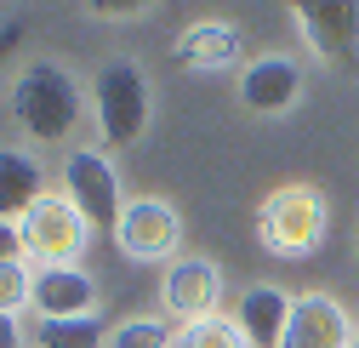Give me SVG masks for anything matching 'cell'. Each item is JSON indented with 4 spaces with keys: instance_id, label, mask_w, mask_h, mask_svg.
I'll list each match as a JSON object with an SVG mask.
<instances>
[{
    "instance_id": "cell-24",
    "label": "cell",
    "mask_w": 359,
    "mask_h": 348,
    "mask_svg": "<svg viewBox=\"0 0 359 348\" xmlns=\"http://www.w3.org/2000/svg\"><path fill=\"white\" fill-rule=\"evenodd\" d=\"M353 246H359V234H353Z\"/></svg>"
},
{
    "instance_id": "cell-4",
    "label": "cell",
    "mask_w": 359,
    "mask_h": 348,
    "mask_svg": "<svg viewBox=\"0 0 359 348\" xmlns=\"http://www.w3.org/2000/svg\"><path fill=\"white\" fill-rule=\"evenodd\" d=\"M92 234L97 229L74 211L69 194H40L29 217H18V240H23V257H34V269H80Z\"/></svg>"
},
{
    "instance_id": "cell-6",
    "label": "cell",
    "mask_w": 359,
    "mask_h": 348,
    "mask_svg": "<svg viewBox=\"0 0 359 348\" xmlns=\"http://www.w3.org/2000/svg\"><path fill=\"white\" fill-rule=\"evenodd\" d=\"M63 194L74 200V211L86 217L92 229H120V166L109 160V149H69L63 160Z\"/></svg>"
},
{
    "instance_id": "cell-9",
    "label": "cell",
    "mask_w": 359,
    "mask_h": 348,
    "mask_svg": "<svg viewBox=\"0 0 359 348\" xmlns=\"http://www.w3.org/2000/svg\"><path fill=\"white\" fill-rule=\"evenodd\" d=\"M353 320H348V302L331 291H302L291 302V320L280 348H353Z\"/></svg>"
},
{
    "instance_id": "cell-8",
    "label": "cell",
    "mask_w": 359,
    "mask_h": 348,
    "mask_svg": "<svg viewBox=\"0 0 359 348\" xmlns=\"http://www.w3.org/2000/svg\"><path fill=\"white\" fill-rule=\"evenodd\" d=\"M302 92H308V74H302V63L285 58V52L251 58V63L240 69V103H245L251 114L280 120V114H291V109L302 103Z\"/></svg>"
},
{
    "instance_id": "cell-11",
    "label": "cell",
    "mask_w": 359,
    "mask_h": 348,
    "mask_svg": "<svg viewBox=\"0 0 359 348\" xmlns=\"http://www.w3.org/2000/svg\"><path fill=\"white\" fill-rule=\"evenodd\" d=\"M160 302H165V314H177L183 326L217 314V302H222V269L211 263V257H177V263L165 269Z\"/></svg>"
},
{
    "instance_id": "cell-10",
    "label": "cell",
    "mask_w": 359,
    "mask_h": 348,
    "mask_svg": "<svg viewBox=\"0 0 359 348\" xmlns=\"http://www.w3.org/2000/svg\"><path fill=\"white\" fill-rule=\"evenodd\" d=\"M171 58L189 74H229V69H245V34L229 18H200L177 34Z\"/></svg>"
},
{
    "instance_id": "cell-21",
    "label": "cell",
    "mask_w": 359,
    "mask_h": 348,
    "mask_svg": "<svg viewBox=\"0 0 359 348\" xmlns=\"http://www.w3.org/2000/svg\"><path fill=\"white\" fill-rule=\"evenodd\" d=\"M0 348H23V331H18V314H0Z\"/></svg>"
},
{
    "instance_id": "cell-7",
    "label": "cell",
    "mask_w": 359,
    "mask_h": 348,
    "mask_svg": "<svg viewBox=\"0 0 359 348\" xmlns=\"http://www.w3.org/2000/svg\"><path fill=\"white\" fill-rule=\"evenodd\" d=\"M114 246L131 257V263H165V257H177V246H183V217H177V206L160 200V194L126 200Z\"/></svg>"
},
{
    "instance_id": "cell-19",
    "label": "cell",
    "mask_w": 359,
    "mask_h": 348,
    "mask_svg": "<svg viewBox=\"0 0 359 348\" xmlns=\"http://www.w3.org/2000/svg\"><path fill=\"white\" fill-rule=\"evenodd\" d=\"M86 12L103 18V23H137V18H154L149 0H86Z\"/></svg>"
},
{
    "instance_id": "cell-2",
    "label": "cell",
    "mask_w": 359,
    "mask_h": 348,
    "mask_svg": "<svg viewBox=\"0 0 359 348\" xmlns=\"http://www.w3.org/2000/svg\"><path fill=\"white\" fill-rule=\"evenodd\" d=\"M331 234V206L313 183H280L257 206V246L280 263H302L325 246Z\"/></svg>"
},
{
    "instance_id": "cell-3",
    "label": "cell",
    "mask_w": 359,
    "mask_h": 348,
    "mask_svg": "<svg viewBox=\"0 0 359 348\" xmlns=\"http://www.w3.org/2000/svg\"><path fill=\"white\" fill-rule=\"evenodd\" d=\"M149 74L137 58H109L97 69V86H92V114H97V138L103 149H131L143 132H149Z\"/></svg>"
},
{
    "instance_id": "cell-18",
    "label": "cell",
    "mask_w": 359,
    "mask_h": 348,
    "mask_svg": "<svg viewBox=\"0 0 359 348\" xmlns=\"http://www.w3.org/2000/svg\"><path fill=\"white\" fill-rule=\"evenodd\" d=\"M29 280H34V269H23V263H0V314L29 309Z\"/></svg>"
},
{
    "instance_id": "cell-14",
    "label": "cell",
    "mask_w": 359,
    "mask_h": 348,
    "mask_svg": "<svg viewBox=\"0 0 359 348\" xmlns=\"http://www.w3.org/2000/svg\"><path fill=\"white\" fill-rule=\"evenodd\" d=\"M40 194H46V166L29 149H0V217L18 223V217H29V206Z\"/></svg>"
},
{
    "instance_id": "cell-16",
    "label": "cell",
    "mask_w": 359,
    "mask_h": 348,
    "mask_svg": "<svg viewBox=\"0 0 359 348\" xmlns=\"http://www.w3.org/2000/svg\"><path fill=\"white\" fill-rule=\"evenodd\" d=\"M171 348H251V342H245V331H240L229 314H205V320L177 326Z\"/></svg>"
},
{
    "instance_id": "cell-23",
    "label": "cell",
    "mask_w": 359,
    "mask_h": 348,
    "mask_svg": "<svg viewBox=\"0 0 359 348\" xmlns=\"http://www.w3.org/2000/svg\"><path fill=\"white\" fill-rule=\"evenodd\" d=\"M353 348H359V331H353Z\"/></svg>"
},
{
    "instance_id": "cell-20",
    "label": "cell",
    "mask_w": 359,
    "mask_h": 348,
    "mask_svg": "<svg viewBox=\"0 0 359 348\" xmlns=\"http://www.w3.org/2000/svg\"><path fill=\"white\" fill-rule=\"evenodd\" d=\"M23 257V240H18V223H6L0 217V263H18Z\"/></svg>"
},
{
    "instance_id": "cell-1",
    "label": "cell",
    "mask_w": 359,
    "mask_h": 348,
    "mask_svg": "<svg viewBox=\"0 0 359 348\" xmlns=\"http://www.w3.org/2000/svg\"><path fill=\"white\" fill-rule=\"evenodd\" d=\"M12 120L23 126V132L34 143H69V132L80 126L86 114V92H80V80L57 63V58H34L18 69L12 80Z\"/></svg>"
},
{
    "instance_id": "cell-17",
    "label": "cell",
    "mask_w": 359,
    "mask_h": 348,
    "mask_svg": "<svg viewBox=\"0 0 359 348\" xmlns=\"http://www.w3.org/2000/svg\"><path fill=\"white\" fill-rule=\"evenodd\" d=\"M177 331H165V320H120L109 331V348H171Z\"/></svg>"
},
{
    "instance_id": "cell-12",
    "label": "cell",
    "mask_w": 359,
    "mask_h": 348,
    "mask_svg": "<svg viewBox=\"0 0 359 348\" xmlns=\"http://www.w3.org/2000/svg\"><path fill=\"white\" fill-rule=\"evenodd\" d=\"M29 309L40 320H80L97 314V280L86 269H34L29 280Z\"/></svg>"
},
{
    "instance_id": "cell-13",
    "label": "cell",
    "mask_w": 359,
    "mask_h": 348,
    "mask_svg": "<svg viewBox=\"0 0 359 348\" xmlns=\"http://www.w3.org/2000/svg\"><path fill=\"white\" fill-rule=\"evenodd\" d=\"M291 302H297V297H291L285 286H245L240 309H234V326L245 331L251 348H280L285 320H291Z\"/></svg>"
},
{
    "instance_id": "cell-15",
    "label": "cell",
    "mask_w": 359,
    "mask_h": 348,
    "mask_svg": "<svg viewBox=\"0 0 359 348\" xmlns=\"http://www.w3.org/2000/svg\"><path fill=\"white\" fill-rule=\"evenodd\" d=\"M109 326L103 314H80V320H34V348H103Z\"/></svg>"
},
{
    "instance_id": "cell-22",
    "label": "cell",
    "mask_w": 359,
    "mask_h": 348,
    "mask_svg": "<svg viewBox=\"0 0 359 348\" xmlns=\"http://www.w3.org/2000/svg\"><path fill=\"white\" fill-rule=\"evenodd\" d=\"M12 40H18V29H0V52H6V46H12Z\"/></svg>"
},
{
    "instance_id": "cell-5",
    "label": "cell",
    "mask_w": 359,
    "mask_h": 348,
    "mask_svg": "<svg viewBox=\"0 0 359 348\" xmlns=\"http://www.w3.org/2000/svg\"><path fill=\"white\" fill-rule=\"evenodd\" d=\"M291 23L320 63L359 80V0H302L291 6Z\"/></svg>"
}]
</instances>
